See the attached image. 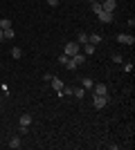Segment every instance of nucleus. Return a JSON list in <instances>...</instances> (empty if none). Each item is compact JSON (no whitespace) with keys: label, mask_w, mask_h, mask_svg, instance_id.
<instances>
[{"label":"nucleus","mask_w":135,"mask_h":150,"mask_svg":"<svg viewBox=\"0 0 135 150\" xmlns=\"http://www.w3.org/2000/svg\"><path fill=\"white\" fill-rule=\"evenodd\" d=\"M72 94H74L77 99H84V96H86V90L84 88H74V92H72Z\"/></svg>","instance_id":"dca6fc26"},{"label":"nucleus","mask_w":135,"mask_h":150,"mask_svg":"<svg viewBox=\"0 0 135 150\" xmlns=\"http://www.w3.org/2000/svg\"><path fill=\"white\" fill-rule=\"evenodd\" d=\"M2 34H5V38H7V40L16 38V34H14V27H9V29H2Z\"/></svg>","instance_id":"2eb2a0df"},{"label":"nucleus","mask_w":135,"mask_h":150,"mask_svg":"<svg viewBox=\"0 0 135 150\" xmlns=\"http://www.w3.org/2000/svg\"><path fill=\"white\" fill-rule=\"evenodd\" d=\"M84 54H86V56L95 54V45H92V43H86V45H84Z\"/></svg>","instance_id":"4468645a"},{"label":"nucleus","mask_w":135,"mask_h":150,"mask_svg":"<svg viewBox=\"0 0 135 150\" xmlns=\"http://www.w3.org/2000/svg\"><path fill=\"white\" fill-rule=\"evenodd\" d=\"M97 18L101 20V23H113V13H110V11H104V9H101V11L97 13Z\"/></svg>","instance_id":"0eeeda50"},{"label":"nucleus","mask_w":135,"mask_h":150,"mask_svg":"<svg viewBox=\"0 0 135 150\" xmlns=\"http://www.w3.org/2000/svg\"><path fill=\"white\" fill-rule=\"evenodd\" d=\"M70 58H72V61H74V63H77V67H79V65H84V63H86V58H88V56L79 52V54H74V56H70Z\"/></svg>","instance_id":"9d476101"},{"label":"nucleus","mask_w":135,"mask_h":150,"mask_svg":"<svg viewBox=\"0 0 135 150\" xmlns=\"http://www.w3.org/2000/svg\"><path fill=\"white\" fill-rule=\"evenodd\" d=\"M88 43L99 45V43H101V34H88Z\"/></svg>","instance_id":"f8f14e48"},{"label":"nucleus","mask_w":135,"mask_h":150,"mask_svg":"<svg viewBox=\"0 0 135 150\" xmlns=\"http://www.w3.org/2000/svg\"><path fill=\"white\" fill-rule=\"evenodd\" d=\"M77 43L79 45H86V43H88V34H79V36H77Z\"/></svg>","instance_id":"f3484780"},{"label":"nucleus","mask_w":135,"mask_h":150,"mask_svg":"<svg viewBox=\"0 0 135 150\" xmlns=\"http://www.w3.org/2000/svg\"><path fill=\"white\" fill-rule=\"evenodd\" d=\"M108 101H110L108 94H106V96H99V94H95V99H92V105H95L97 110H101V108L108 105Z\"/></svg>","instance_id":"f03ea898"},{"label":"nucleus","mask_w":135,"mask_h":150,"mask_svg":"<svg viewBox=\"0 0 135 150\" xmlns=\"http://www.w3.org/2000/svg\"><path fill=\"white\" fill-rule=\"evenodd\" d=\"M68 61H70V56H68V54H59V63H61V65H65Z\"/></svg>","instance_id":"412c9836"},{"label":"nucleus","mask_w":135,"mask_h":150,"mask_svg":"<svg viewBox=\"0 0 135 150\" xmlns=\"http://www.w3.org/2000/svg\"><path fill=\"white\" fill-rule=\"evenodd\" d=\"M65 67L70 69V72H74V69H77V63H74V61H72V58H70V61L65 63Z\"/></svg>","instance_id":"aec40b11"},{"label":"nucleus","mask_w":135,"mask_h":150,"mask_svg":"<svg viewBox=\"0 0 135 150\" xmlns=\"http://www.w3.org/2000/svg\"><path fill=\"white\" fill-rule=\"evenodd\" d=\"M113 63H119V65H122V63H124V56H122V54H113Z\"/></svg>","instance_id":"4be33fe9"},{"label":"nucleus","mask_w":135,"mask_h":150,"mask_svg":"<svg viewBox=\"0 0 135 150\" xmlns=\"http://www.w3.org/2000/svg\"><path fill=\"white\" fill-rule=\"evenodd\" d=\"M90 5H92V13H95V16L101 11V2H90Z\"/></svg>","instance_id":"6ab92c4d"},{"label":"nucleus","mask_w":135,"mask_h":150,"mask_svg":"<svg viewBox=\"0 0 135 150\" xmlns=\"http://www.w3.org/2000/svg\"><path fill=\"white\" fill-rule=\"evenodd\" d=\"M52 90H56L59 92V96H61V90H63V81H61V79H56V76H52Z\"/></svg>","instance_id":"423d86ee"},{"label":"nucleus","mask_w":135,"mask_h":150,"mask_svg":"<svg viewBox=\"0 0 135 150\" xmlns=\"http://www.w3.org/2000/svg\"><path fill=\"white\" fill-rule=\"evenodd\" d=\"M0 40H5V34H2V29H0Z\"/></svg>","instance_id":"393cba45"},{"label":"nucleus","mask_w":135,"mask_h":150,"mask_svg":"<svg viewBox=\"0 0 135 150\" xmlns=\"http://www.w3.org/2000/svg\"><path fill=\"white\" fill-rule=\"evenodd\" d=\"M92 85H95V81H92L90 76H84V79H81V88L84 90H92Z\"/></svg>","instance_id":"1a4fd4ad"},{"label":"nucleus","mask_w":135,"mask_h":150,"mask_svg":"<svg viewBox=\"0 0 135 150\" xmlns=\"http://www.w3.org/2000/svg\"><path fill=\"white\" fill-rule=\"evenodd\" d=\"M117 43H122V45H131L133 47V43H135V36H131V34H117Z\"/></svg>","instance_id":"7ed1b4c3"},{"label":"nucleus","mask_w":135,"mask_h":150,"mask_svg":"<svg viewBox=\"0 0 135 150\" xmlns=\"http://www.w3.org/2000/svg\"><path fill=\"white\" fill-rule=\"evenodd\" d=\"M47 5H50V7H56V5H59V0H47Z\"/></svg>","instance_id":"b1692460"},{"label":"nucleus","mask_w":135,"mask_h":150,"mask_svg":"<svg viewBox=\"0 0 135 150\" xmlns=\"http://www.w3.org/2000/svg\"><path fill=\"white\" fill-rule=\"evenodd\" d=\"M79 52H81V45H79L77 40H70V43H65V47H63V54H68V56H74Z\"/></svg>","instance_id":"f257e3e1"},{"label":"nucleus","mask_w":135,"mask_h":150,"mask_svg":"<svg viewBox=\"0 0 135 150\" xmlns=\"http://www.w3.org/2000/svg\"><path fill=\"white\" fill-rule=\"evenodd\" d=\"M11 56L14 58H20V56H23V50H20V47H11Z\"/></svg>","instance_id":"a211bd4d"},{"label":"nucleus","mask_w":135,"mask_h":150,"mask_svg":"<svg viewBox=\"0 0 135 150\" xmlns=\"http://www.w3.org/2000/svg\"><path fill=\"white\" fill-rule=\"evenodd\" d=\"M20 146H23V141H20V137H11V139H9V148L18 150Z\"/></svg>","instance_id":"9b49d317"},{"label":"nucleus","mask_w":135,"mask_h":150,"mask_svg":"<svg viewBox=\"0 0 135 150\" xmlns=\"http://www.w3.org/2000/svg\"><path fill=\"white\" fill-rule=\"evenodd\" d=\"M0 101H2V94H0Z\"/></svg>","instance_id":"bb28decb"},{"label":"nucleus","mask_w":135,"mask_h":150,"mask_svg":"<svg viewBox=\"0 0 135 150\" xmlns=\"http://www.w3.org/2000/svg\"><path fill=\"white\" fill-rule=\"evenodd\" d=\"M92 90H95V94H99V96H106V94H108V88H106L104 83H95Z\"/></svg>","instance_id":"39448f33"},{"label":"nucleus","mask_w":135,"mask_h":150,"mask_svg":"<svg viewBox=\"0 0 135 150\" xmlns=\"http://www.w3.org/2000/svg\"><path fill=\"white\" fill-rule=\"evenodd\" d=\"M9 27H14L11 18H0V29H9Z\"/></svg>","instance_id":"ddd939ff"},{"label":"nucleus","mask_w":135,"mask_h":150,"mask_svg":"<svg viewBox=\"0 0 135 150\" xmlns=\"http://www.w3.org/2000/svg\"><path fill=\"white\" fill-rule=\"evenodd\" d=\"M115 7H117V0H104V2H101V9H104V11H110V13H113V11H115Z\"/></svg>","instance_id":"20e7f679"},{"label":"nucleus","mask_w":135,"mask_h":150,"mask_svg":"<svg viewBox=\"0 0 135 150\" xmlns=\"http://www.w3.org/2000/svg\"><path fill=\"white\" fill-rule=\"evenodd\" d=\"M18 123L23 125V128H27V125H32V114H20V119H18Z\"/></svg>","instance_id":"6e6552de"},{"label":"nucleus","mask_w":135,"mask_h":150,"mask_svg":"<svg viewBox=\"0 0 135 150\" xmlns=\"http://www.w3.org/2000/svg\"><path fill=\"white\" fill-rule=\"evenodd\" d=\"M88 2H99V0H88Z\"/></svg>","instance_id":"a878e982"},{"label":"nucleus","mask_w":135,"mask_h":150,"mask_svg":"<svg viewBox=\"0 0 135 150\" xmlns=\"http://www.w3.org/2000/svg\"><path fill=\"white\" fill-rule=\"evenodd\" d=\"M122 65H124V72H133V63H126V61H124Z\"/></svg>","instance_id":"5701e85b"}]
</instances>
